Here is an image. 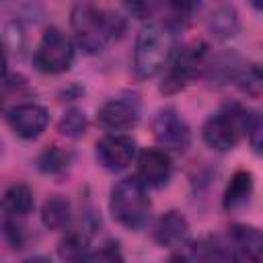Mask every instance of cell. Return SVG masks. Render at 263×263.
Instances as JSON below:
<instances>
[{
	"label": "cell",
	"instance_id": "obj_15",
	"mask_svg": "<svg viewBox=\"0 0 263 263\" xmlns=\"http://www.w3.org/2000/svg\"><path fill=\"white\" fill-rule=\"evenodd\" d=\"M251 195H253V175L249 171H236L230 177V183L226 185L224 191V199H222L224 210L228 212L238 210L249 201Z\"/></svg>",
	"mask_w": 263,
	"mask_h": 263
},
{
	"label": "cell",
	"instance_id": "obj_28",
	"mask_svg": "<svg viewBox=\"0 0 263 263\" xmlns=\"http://www.w3.org/2000/svg\"><path fill=\"white\" fill-rule=\"evenodd\" d=\"M257 10H263V0H249Z\"/></svg>",
	"mask_w": 263,
	"mask_h": 263
},
{
	"label": "cell",
	"instance_id": "obj_25",
	"mask_svg": "<svg viewBox=\"0 0 263 263\" xmlns=\"http://www.w3.org/2000/svg\"><path fill=\"white\" fill-rule=\"evenodd\" d=\"M4 238L8 240V245L12 249H23L25 247V232L16 224V218H10V216L4 218Z\"/></svg>",
	"mask_w": 263,
	"mask_h": 263
},
{
	"label": "cell",
	"instance_id": "obj_17",
	"mask_svg": "<svg viewBox=\"0 0 263 263\" xmlns=\"http://www.w3.org/2000/svg\"><path fill=\"white\" fill-rule=\"evenodd\" d=\"M72 220V205L66 197L53 195L41 208V222L49 230H64Z\"/></svg>",
	"mask_w": 263,
	"mask_h": 263
},
{
	"label": "cell",
	"instance_id": "obj_10",
	"mask_svg": "<svg viewBox=\"0 0 263 263\" xmlns=\"http://www.w3.org/2000/svg\"><path fill=\"white\" fill-rule=\"evenodd\" d=\"M173 175V160L160 148H146L138 156V177L146 187H162Z\"/></svg>",
	"mask_w": 263,
	"mask_h": 263
},
{
	"label": "cell",
	"instance_id": "obj_24",
	"mask_svg": "<svg viewBox=\"0 0 263 263\" xmlns=\"http://www.w3.org/2000/svg\"><path fill=\"white\" fill-rule=\"evenodd\" d=\"M4 41H6V45H8L10 49H14L16 53L23 51V45H25V31H23V27H21L18 21H12V23L6 25V29H4Z\"/></svg>",
	"mask_w": 263,
	"mask_h": 263
},
{
	"label": "cell",
	"instance_id": "obj_21",
	"mask_svg": "<svg viewBox=\"0 0 263 263\" xmlns=\"http://www.w3.org/2000/svg\"><path fill=\"white\" fill-rule=\"evenodd\" d=\"M58 129L62 136L66 138H80L84 132H86V117L80 109H70L62 115L60 123H58Z\"/></svg>",
	"mask_w": 263,
	"mask_h": 263
},
{
	"label": "cell",
	"instance_id": "obj_4",
	"mask_svg": "<svg viewBox=\"0 0 263 263\" xmlns=\"http://www.w3.org/2000/svg\"><path fill=\"white\" fill-rule=\"evenodd\" d=\"M251 117L253 115L249 111H245L242 107H238V105L224 107L220 113L212 115L205 121V125H203L205 144L214 150H220V152L232 150L238 144L242 132H247Z\"/></svg>",
	"mask_w": 263,
	"mask_h": 263
},
{
	"label": "cell",
	"instance_id": "obj_7",
	"mask_svg": "<svg viewBox=\"0 0 263 263\" xmlns=\"http://www.w3.org/2000/svg\"><path fill=\"white\" fill-rule=\"evenodd\" d=\"M152 134L162 148L183 152L191 144V129L175 109H160L152 119Z\"/></svg>",
	"mask_w": 263,
	"mask_h": 263
},
{
	"label": "cell",
	"instance_id": "obj_27",
	"mask_svg": "<svg viewBox=\"0 0 263 263\" xmlns=\"http://www.w3.org/2000/svg\"><path fill=\"white\" fill-rule=\"evenodd\" d=\"M86 259H92V261H121L123 257H121L117 245L109 242V245H105L101 251H97V253H88Z\"/></svg>",
	"mask_w": 263,
	"mask_h": 263
},
{
	"label": "cell",
	"instance_id": "obj_13",
	"mask_svg": "<svg viewBox=\"0 0 263 263\" xmlns=\"http://www.w3.org/2000/svg\"><path fill=\"white\" fill-rule=\"evenodd\" d=\"M230 247L236 257L245 259H263V230L249 224H232L228 228Z\"/></svg>",
	"mask_w": 263,
	"mask_h": 263
},
{
	"label": "cell",
	"instance_id": "obj_2",
	"mask_svg": "<svg viewBox=\"0 0 263 263\" xmlns=\"http://www.w3.org/2000/svg\"><path fill=\"white\" fill-rule=\"evenodd\" d=\"M177 45L175 27L168 23H152L144 27L136 39L134 68L142 78H152L162 72L173 58Z\"/></svg>",
	"mask_w": 263,
	"mask_h": 263
},
{
	"label": "cell",
	"instance_id": "obj_19",
	"mask_svg": "<svg viewBox=\"0 0 263 263\" xmlns=\"http://www.w3.org/2000/svg\"><path fill=\"white\" fill-rule=\"evenodd\" d=\"M72 160V154L60 146H51L47 150H43L37 158V168L41 173H49V175H55V173H62L68 168Z\"/></svg>",
	"mask_w": 263,
	"mask_h": 263
},
{
	"label": "cell",
	"instance_id": "obj_20",
	"mask_svg": "<svg viewBox=\"0 0 263 263\" xmlns=\"http://www.w3.org/2000/svg\"><path fill=\"white\" fill-rule=\"evenodd\" d=\"M62 259H86L88 257V236L82 232H70L60 242Z\"/></svg>",
	"mask_w": 263,
	"mask_h": 263
},
{
	"label": "cell",
	"instance_id": "obj_3",
	"mask_svg": "<svg viewBox=\"0 0 263 263\" xmlns=\"http://www.w3.org/2000/svg\"><path fill=\"white\" fill-rule=\"evenodd\" d=\"M109 210H111V216L121 226L129 230L142 228L150 218V199L142 179L140 177L121 179L111 189Z\"/></svg>",
	"mask_w": 263,
	"mask_h": 263
},
{
	"label": "cell",
	"instance_id": "obj_12",
	"mask_svg": "<svg viewBox=\"0 0 263 263\" xmlns=\"http://www.w3.org/2000/svg\"><path fill=\"white\" fill-rule=\"evenodd\" d=\"M189 236V224L181 212H166L158 218L154 226V240L162 247L171 249H181Z\"/></svg>",
	"mask_w": 263,
	"mask_h": 263
},
{
	"label": "cell",
	"instance_id": "obj_22",
	"mask_svg": "<svg viewBox=\"0 0 263 263\" xmlns=\"http://www.w3.org/2000/svg\"><path fill=\"white\" fill-rule=\"evenodd\" d=\"M164 4L171 14L168 25H185L197 8V0H164Z\"/></svg>",
	"mask_w": 263,
	"mask_h": 263
},
{
	"label": "cell",
	"instance_id": "obj_16",
	"mask_svg": "<svg viewBox=\"0 0 263 263\" xmlns=\"http://www.w3.org/2000/svg\"><path fill=\"white\" fill-rule=\"evenodd\" d=\"M33 205H35L33 193L23 183H14V185H10L4 191L2 208H4L6 216H10V218H23V216H27V214L33 212Z\"/></svg>",
	"mask_w": 263,
	"mask_h": 263
},
{
	"label": "cell",
	"instance_id": "obj_26",
	"mask_svg": "<svg viewBox=\"0 0 263 263\" xmlns=\"http://www.w3.org/2000/svg\"><path fill=\"white\" fill-rule=\"evenodd\" d=\"M249 142H251V148L263 156V115H253L251 121H249Z\"/></svg>",
	"mask_w": 263,
	"mask_h": 263
},
{
	"label": "cell",
	"instance_id": "obj_1",
	"mask_svg": "<svg viewBox=\"0 0 263 263\" xmlns=\"http://www.w3.org/2000/svg\"><path fill=\"white\" fill-rule=\"evenodd\" d=\"M70 23L74 29L76 43L86 53L103 51L107 47V43L117 39L125 29L121 16H117L109 10H103L99 6H92V4L74 6L72 14H70Z\"/></svg>",
	"mask_w": 263,
	"mask_h": 263
},
{
	"label": "cell",
	"instance_id": "obj_18",
	"mask_svg": "<svg viewBox=\"0 0 263 263\" xmlns=\"http://www.w3.org/2000/svg\"><path fill=\"white\" fill-rule=\"evenodd\" d=\"M208 27L212 31V35L216 39H230L238 33V16L236 10L232 6H220L216 8L210 18H208Z\"/></svg>",
	"mask_w": 263,
	"mask_h": 263
},
{
	"label": "cell",
	"instance_id": "obj_23",
	"mask_svg": "<svg viewBox=\"0 0 263 263\" xmlns=\"http://www.w3.org/2000/svg\"><path fill=\"white\" fill-rule=\"evenodd\" d=\"M160 0H123L125 10L134 16V18H148L154 14V10L158 8Z\"/></svg>",
	"mask_w": 263,
	"mask_h": 263
},
{
	"label": "cell",
	"instance_id": "obj_14",
	"mask_svg": "<svg viewBox=\"0 0 263 263\" xmlns=\"http://www.w3.org/2000/svg\"><path fill=\"white\" fill-rule=\"evenodd\" d=\"M179 259H197V261H228V259H238L232 247H226L218 238H199L197 242H191L187 247V253L179 255Z\"/></svg>",
	"mask_w": 263,
	"mask_h": 263
},
{
	"label": "cell",
	"instance_id": "obj_9",
	"mask_svg": "<svg viewBox=\"0 0 263 263\" xmlns=\"http://www.w3.org/2000/svg\"><path fill=\"white\" fill-rule=\"evenodd\" d=\"M6 119L16 136L25 140H33L45 129L49 115H47V109L37 103H21L8 111Z\"/></svg>",
	"mask_w": 263,
	"mask_h": 263
},
{
	"label": "cell",
	"instance_id": "obj_5",
	"mask_svg": "<svg viewBox=\"0 0 263 263\" xmlns=\"http://www.w3.org/2000/svg\"><path fill=\"white\" fill-rule=\"evenodd\" d=\"M205 58H208V47L203 43H191L185 45L183 49H177L168 60L166 68L162 70L164 74H162L160 90L164 95H173L185 88L205 68Z\"/></svg>",
	"mask_w": 263,
	"mask_h": 263
},
{
	"label": "cell",
	"instance_id": "obj_6",
	"mask_svg": "<svg viewBox=\"0 0 263 263\" xmlns=\"http://www.w3.org/2000/svg\"><path fill=\"white\" fill-rule=\"evenodd\" d=\"M72 62L74 45L70 37L55 27L45 29L35 49V66L45 74H62L72 66Z\"/></svg>",
	"mask_w": 263,
	"mask_h": 263
},
{
	"label": "cell",
	"instance_id": "obj_11",
	"mask_svg": "<svg viewBox=\"0 0 263 263\" xmlns=\"http://www.w3.org/2000/svg\"><path fill=\"white\" fill-rule=\"evenodd\" d=\"M97 121L105 129L125 132V129L136 127V123L140 121V109H138L136 101L111 99L105 105H101V109L97 111Z\"/></svg>",
	"mask_w": 263,
	"mask_h": 263
},
{
	"label": "cell",
	"instance_id": "obj_8",
	"mask_svg": "<svg viewBox=\"0 0 263 263\" xmlns=\"http://www.w3.org/2000/svg\"><path fill=\"white\" fill-rule=\"evenodd\" d=\"M136 156V142L123 134H109L97 142V160L107 171L125 168Z\"/></svg>",
	"mask_w": 263,
	"mask_h": 263
}]
</instances>
